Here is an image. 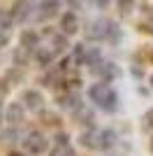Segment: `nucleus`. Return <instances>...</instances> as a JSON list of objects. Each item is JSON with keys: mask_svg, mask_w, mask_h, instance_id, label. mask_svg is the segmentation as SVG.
<instances>
[{"mask_svg": "<svg viewBox=\"0 0 153 156\" xmlns=\"http://www.w3.org/2000/svg\"><path fill=\"white\" fill-rule=\"evenodd\" d=\"M28 56H30V49H25V47H19V49L14 51V61L19 65H23L25 61H28Z\"/></svg>", "mask_w": 153, "mask_h": 156, "instance_id": "nucleus-17", "label": "nucleus"}, {"mask_svg": "<svg viewBox=\"0 0 153 156\" xmlns=\"http://www.w3.org/2000/svg\"><path fill=\"white\" fill-rule=\"evenodd\" d=\"M79 144L88 147V149H100V130L88 126V130H83L81 135H79Z\"/></svg>", "mask_w": 153, "mask_h": 156, "instance_id": "nucleus-7", "label": "nucleus"}, {"mask_svg": "<svg viewBox=\"0 0 153 156\" xmlns=\"http://www.w3.org/2000/svg\"><path fill=\"white\" fill-rule=\"evenodd\" d=\"M5 93H7V84H5V82H0V98L5 96Z\"/></svg>", "mask_w": 153, "mask_h": 156, "instance_id": "nucleus-25", "label": "nucleus"}, {"mask_svg": "<svg viewBox=\"0 0 153 156\" xmlns=\"http://www.w3.org/2000/svg\"><path fill=\"white\" fill-rule=\"evenodd\" d=\"M132 2H134V0H118V9H121V14L130 12V9H132Z\"/></svg>", "mask_w": 153, "mask_h": 156, "instance_id": "nucleus-20", "label": "nucleus"}, {"mask_svg": "<svg viewBox=\"0 0 153 156\" xmlns=\"http://www.w3.org/2000/svg\"><path fill=\"white\" fill-rule=\"evenodd\" d=\"M58 100V105L63 107V110H67V112H76L79 107H81V96L72 89V91H65V93H60V96L56 98Z\"/></svg>", "mask_w": 153, "mask_h": 156, "instance_id": "nucleus-5", "label": "nucleus"}, {"mask_svg": "<svg viewBox=\"0 0 153 156\" xmlns=\"http://www.w3.org/2000/svg\"><path fill=\"white\" fill-rule=\"evenodd\" d=\"M95 5H97V7H100V9H104V7H107V5H109V0H95Z\"/></svg>", "mask_w": 153, "mask_h": 156, "instance_id": "nucleus-24", "label": "nucleus"}, {"mask_svg": "<svg viewBox=\"0 0 153 156\" xmlns=\"http://www.w3.org/2000/svg\"><path fill=\"white\" fill-rule=\"evenodd\" d=\"M7 156H30V154H23V151H9Z\"/></svg>", "mask_w": 153, "mask_h": 156, "instance_id": "nucleus-26", "label": "nucleus"}, {"mask_svg": "<svg viewBox=\"0 0 153 156\" xmlns=\"http://www.w3.org/2000/svg\"><path fill=\"white\" fill-rule=\"evenodd\" d=\"M23 119H25V105L9 103V107H7V124L19 126V124H23Z\"/></svg>", "mask_w": 153, "mask_h": 156, "instance_id": "nucleus-6", "label": "nucleus"}, {"mask_svg": "<svg viewBox=\"0 0 153 156\" xmlns=\"http://www.w3.org/2000/svg\"><path fill=\"white\" fill-rule=\"evenodd\" d=\"M21 47H25V49L35 51V49L39 47V37H37V33H32V30H23V33H21Z\"/></svg>", "mask_w": 153, "mask_h": 156, "instance_id": "nucleus-13", "label": "nucleus"}, {"mask_svg": "<svg viewBox=\"0 0 153 156\" xmlns=\"http://www.w3.org/2000/svg\"><path fill=\"white\" fill-rule=\"evenodd\" d=\"M116 144V133L111 128H104L100 130V149H111Z\"/></svg>", "mask_w": 153, "mask_h": 156, "instance_id": "nucleus-14", "label": "nucleus"}, {"mask_svg": "<svg viewBox=\"0 0 153 156\" xmlns=\"http://www.w3.org/2000/svg\"><path fill=\"white\" fill-rule=\"evenodd\" d=\"M49 156H74V151H72L70 144H56V149L51 151Z\"/></svg>", "mask_w": 153, "mask_h": 156, "instance_id": "nucleus-16", "label": "nucleus"}, {"mask_svg": "<svg viewBox=\"0 0 153 156\" xmlns=\"http://www.w3.org/2000/svg\"><path fill=\"white\" fill-rule=\"evenodd\" d=\"M14 23V19H12V12H5V9H0V28L2 30H7V28Z\"/></svg>", "mask_w": 153, "mask_h": 156, "instance_id": "nucleus-18", "label": "nucleus"}, {"mask_svg": "<svg viewBox=\"0 0 153 156\" xmlns=\"http://www.w3.org/2000/svg\"><path fill=\"white\" fill-rule=\"evenodd\" d=\"M151 61H153V51H151Z\"/></svg>", "mask_w": 153, "mask_h": 156, "instance_id": "nucleus-29", "label": "nucleus"}, {"mask_svg": "<svg viewBox=\"0 0 153 156\" xmlns=\"http://www.w3.org/2000/svg\"><path fill=\"white\" fill-rule=\"evenodd\" d=\"M151 86H153V77H151Z\"/></svg>", "mask_w": 153, "mask_h": 156, "instance_id": "nucleus-28", "label": "nucleus"}, {"mask_svg": "<svg viewBox=\"0 0 153 156\" xmlns=\"http://www.w3.org/2000/svg\"><path fill=\"white\" fill-rule=\"evenodd\" d=\"M32 54H35V58H37L39 65H51V61H53V56H56V49H49V47H37Z\"/></svg>", "mask_w": 153, "mask_h": 156, "instance_id": "nucleus-11", "label": "nucleus"}, {"mask_svg": "<svg viewBox=\"0 0 153 156\" xmlns=\"http://www.w3.org/2000/svg\"><path fill=\"white\" fill-rule=\"evenodd\" d=\"M58 14V0H42L39 5V16L42 19H51Z\"/></svg>", "mask_w": 153, "mask_h": 156, "instance_id": "nucleus-12", "label": "nucleus"}, {"mask_svg": "<svg viewBox=\"0 0 153 156\" xmlns=\"http://www.w3.org/2000/svg\"><path fill=\"white\" fill-rule=\"evenodd\" d=\"M46 144H49V140H46L39 130H32V133H28L23 140V147H25V154L30 156H37V154H44L46 151Z\"/></svg>", "mask_w": 153, "mask_h": 156, "instance_id": "nucleus-3", "label": "nucleus"}, {"mask_svg": "<svg viewBox=\"0 0 153 156\" xmlns=\"http://www.w3.org/2000/svg\"><path fill=\"white\" fill-rule=\"evenodd\" d=\"M42 124L56 126V124H58V117H56V114H51V112H42Z\"/></svg>", "mask_w": 153, "mask_h": 156, "instance_id": "nucleus-19", "label": "nucleus"}, {"mask_svg": "<svg viewBox=\"0 0 153 156\" xmlns=\"http://www.w3.org/2000/svg\"><path fill=\"white\" fill-rule=\"evenodd\" d=\"M90 70H93V72H97V75L102 77V82H111V79H114L116 75H118V68H116L114 63H102V61H100L97 65H93Z\"/></svg>", "mask_w": 153, "mask_h": 156, "instance_id": "nucleus-9", "label": "nucleus"}, {"mask_svg": "<svg viewBox=\"0 0 153 156\" xmlns=\"http://www.w3.org/2000/svg\"><path fill=\"white\" fill-rule=\"evenodd\" d=\"M88 98L104 112H116V107H118V96H116V91L109 86V82H97V84H93L88 89Z\"/></svg>", "mask_w": 153, "mask_h": 156, "instance_id": "nucleus-1", "label": "nucleus"}, {"mask_svg": "<svg viewBox=\"0 0 153 156\" xmlns=\"http://www.w3.org/2000/svg\"><path fill=\"white\" fill-rule=\"evenodd\" d=\"M139 30H144V33H148V35H153V26H151V23H139Z\"/></svg>", "mask_w": 153, "mask_h": 156, "instance_id": "nucleus-23", "label": "nucleus"}, {"mask_svg": "<svg viewBox=\"0 0 153 156\" xmlns=\"http://www.w3.org/2000/svg\"><path fill=\"white\" fill-rule=\"evenodd\" d=\"M74 117H76V121L79 124H86V126H93V112L90 110H86V107H79V110L74 112Z\"/></svg>", "mask_w": 153, "mask_h": 156, "instance_id": "nucleus-15", "label": "nucleus"}, {"mask_svg": "<svg viewBox=\"0 0 153 156\" xmlns=\"http://www.w3.org/2000/svg\"><path fill=\"white\" fill-rule=\"evenodd\" d=\"M56 144H70V137L65 135V133H58L56 135Z\"/></svg>", "mask_w": 153, "mask_h": 156, "instance_id": "nucleus-22", "label": "nucleus"}, {"mask_svg": "<svg viewBox=\"0 0 153 156\" xmlns=\"http://www.w3.org/2000/svg\"><path fill=\"white\" fill-rule=\"evenodd\" d=\"M151 149H153V140H151Z\"/></svg>", "mask_w": 153, "mask_h": 156, "instance_id": "nucleus-27", "label": "nucleus"}, {"mask_svg": "<svg viewBox=\"0 0 153 156\" xmlns=\"http://www.w3.org/2000/svg\"><path fill=\"white\" fill-rule=\"evenodd\" d=\"M118 35H121L118 26H116L114 21H109V19H97L95 23L90 26V30H88V37H90V40H107V42H118Z\"/></svg>", "mask_w": 153, "mask_h": 156, "instance_id": "nucleus-2", "label": "nucleus"}, {"mask_svg": "<svg viewBox=\"0 0 153 156\" xmlns=\"http://www.w3.org/2000/svg\"><path fill=\"white\" fill-rule=\"evenodd\" d=\"M9 12H12V19L16 21V23H21V21H25L28 14H30V2H28V0H16Z\"/></svg>", "mask_w": 153, "mask_h": 156, "instance_id": "nucleus-8", "label": "nucleus"}, {"mask_svg": "<svg viewBox=\"0 0 153 156\" xmlns=\"http://www.w3.org/2000/svg\"><path fill=\"white\" fill-rule=\"evenodd\" d=\"M60 30L65 35H74L79 30V21H76V14L74 12H65L63 19H60Z\"/></svg>", "mask_w": 153, "mask_h": 156, "instance_id": "nucleus-10", "label": "nucleus"}, {"mask_svg": "<svg viewBox=\"0 0 153 156\" xmlns=\"http://www.w3.org/2000/svg\"><path fill=\"white\" fill-rule=\"evenodd\" d=\"M144 128H151L153 130V107L144 114Z\"/></svg>", "mask_w": 153, "mask_h": 156, "instance_id": "nucleus-21", "label": "nucleus"}, {"mask_svg": "<svg viewBox=\"0 0 153 156\" xmlns=\"http://www.w3.org/2000/svg\"><path fill=\"white\" fill-rule=\"evenodd\" d=\"M21 103L25 105V110L39 112V110H42V105H44V96H42L37 89H25V91L21 93Z\"/></svg>", "mask_w": 153, "mask_h": 156, "instance_id": "nucleus-4", "label": "nucleus"}]
</instances>
